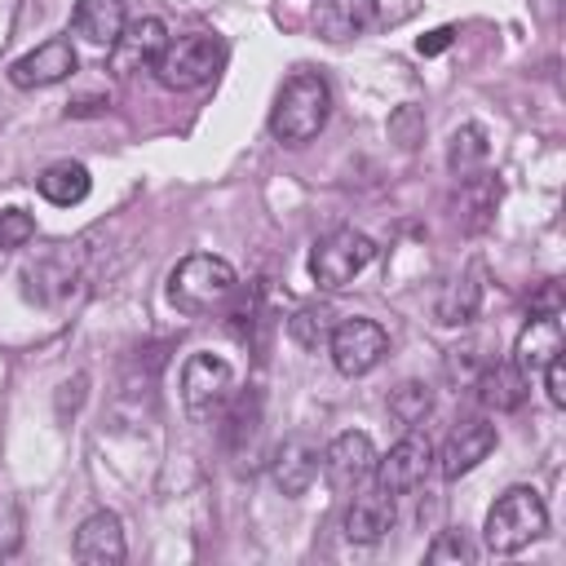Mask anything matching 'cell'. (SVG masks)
<instances>
[{"instance_id":"cell-19","label":"cell","mask_w":566,"mask_h":566,"mask_svg":"<svg viewBox=\"0 0 566 566\" xmlns=\"http://www.w3.org/2000/svg\"><path fill=\"white\" fill-rule=\"evenodd\" d=\"M88 186H93V177H88V168L75 164V159H57V164H49V168L35 177V190H40L49 203H57V208L84 203V199H88Z\"/></svg>"},{"instance_id":"cell-11","label":"cell","mask_w":566,"mask_h":566,"mask_svg":"<svg viewBox=\"0 0 566 566\" xmlns=\"http://www.w3.org/2000/svg\"><path fill=\"white\" fill-rule=\"evenodd\" d=\"M491 451H495V424H491V420H464L460 429L447 433V442H442V451H438V473H442L447 482H455L460 473L478 469Z\"/></svg>"},{"instance_id":"cell-12","label":"cell","mask_w":566,"mask_h":566,"mask_svg":"<svg viewBox=\"0 0 566 566\" xmlns=\"http://www.w3.org/2000/svg\"><path fill=\"white\" fill-rule=\"evenodd\" d=\"M164 44H168V31H164V22H159V18L124 22L119 40L106 49V53H111V71L133 75V71H142V66H155V62H159V53H164Z\"/></svg>"},{"instance_id":"cell-26","label":"cell","mask_w":566,"mask_h":566,"mask_svg":"<svg viewBox=\"0 0 566 566\" xmlns=\"http://www.w3.org/2000/svg\"><path fill=\"white\" fill-rule=\"evenodd\" d=\"M31 234H35L31 212H22V208H4V212H0V252H4V248H22Z\"/></svg>"},{"instance_id":"cell-24","label":"cell","mask_w":566,"mask_h":566,"mask_svg":"<svg viewBox=\"0 0 566 566\" xmlns=\"http://www.w3.org/2000/svg\"><path fill=\"white\" fill-rule=\"evenodd\" d=\"M332 310H296L292 318H287V332H292V340L301 345V349H318V345H327V336H332Z\"/></svg>"},{"instance_id":"cell-13","label":"cell","mask_w":566,"mask_h":566,"mask_svg":"<svg viewBox=\"0 0 566 566\" xmlns=\"http://www.w3.org/2000/svg\"><path fill=\"white\" fill-rule=\"evenodd\" d=\"M124 553H128V544H124V522H119L111 509H97V513H88V517L80 522V531H75V557H80L84 566H119Z\"/></svg>"},{"instance_id":"cell-4","label":"cell","mask_w":566,"mask_h":566,"mask_svg":"<svg viewBox=\"0 0 566 566\" xmlns=\"http://www.w3.org/2000/svg\"><path fill=\"white\" fill-rule=\"evenodd\" d=\"M221 66H226V40L212 31H190V35L168 40L150 71L164 88L186 93V88H203L208 80H217Z\"/></svg>"},{"instance_id":"cell-25","label":"cell","mask_w":566,"mask_h":566,"mask_svg":"<svg viewBox=\"0 0 566 566\" xmlns=\"http://www.w3.org/2000/svg\"><path fill=\"white\" fill-rule=\"evenodd\" d=\"M429 407H433V398H429V385H420V380H407V385H398L389 394V411L402 424H420L429 416Z\"/></svg>"},{"instance_id":"cell-14","label":"cell","mask_w":566,"mask_h":566,"mask_svg":"<svg viewBox=\"0 0 566 566\" xmlns=\"http://www.w3.org/2000/svg\"><path fill=\"white\" fill-rule=\"evenodd\" d=\"M71 287H75V265H71V248L66 243H53L40 261H31L22 270V292L35 305H53V301L71 296Z\"/></svg>"},{"instance_id":"cell-8","label":"cell","mask_w":566,"mask_h":566,"mask_svg":"<svg viewBox=\"0 0 566 566\" xmlns=\"http://www.w3.org/2000/svg\"><path fill=\"white\" fill-rule=\"evenodd\" d=\"M318 464H323L327 486L340 491V495H349V491H363L371 482V473H376V447H371L367 433L349 429V433H336L327 442V451H323Z\"/></svg>"},{"instance_id":"cell-1","label":"cell","mask_w":566,"mask_h":566,"mask_svg":"<svg viewBox=\"0 0 566 566\" xmlns=\"http://www.w3.org/2000/svg\"><path fill=\"white\" fill-rule=\"evenodd\" d=\"M332 115V88L318 71H292L270 106V133L283 146H305L323 133Z\"/></svg>"},{"instance_id":"cell-28","label":"cell","mask_w":566,"mask_h":566,"mask_svg":"<svg viewBox=\"0 0 566 566\" xmlns=\"http://www.w3.org/2000/svg\"><path fill=\"white\" fill-rule=\"evenodd\" d=\"M256 416H261V411H256V398H252V402H248V398H239V402H234V411H230L226 442H230V447H243V438L252 442V433H256Z\"/></svg>"},{"instance_id":"cell-30","label":"cell","mask_w":566,"mask_h":566,"mask_svg":"<svg viewBox=\"0 0 566 566\" xmlns=\"http://www.w3.org/2000/svg\"><path fill=\"white\" fill-rule=\"evenodd\" d=\"M469 562L473 557V548H469V539H464V531H447L442 539H433V548H429V562Z\"/></svg>"},{"instance_id":"cell-32","label":"cell","mask_w":566,"mask_h":566,"mask_svg":"<svg viewBox=\"0 0 566 566\" xmlns=\"http://www.w3.org/2000/svg\"><path fill=\"white\" fill-rule=\"evenodd\" d=\"M539 376H544V385H548V402H553V407H566V363H562V354H557Z\"/></svg>"},{"instance_id":"cell-22","label":"cell","mask_w":566,"mask_h":566,"mask_svg":"<svg viewBox=\"0 0 566 566\" xmlns=\"http://www.w3.org/2000/svg\"><path fill=\"white\" fill-rule=\"evenodd\" d=\"M478 301H482V287H478V274L469 270V274H460V279H451L442 287V296L433 301V318L442 327H460V323H469L478 314Z\"/></svg>"},{"instance_id":"cell-33","label":"cell","mask_w":566,"mask_h":566,"mask_svg":"<svg viewBox=\"0 0 566 566\" xmlns=\"http://www.w3.org/2000/svg\"><path fill=\"white\" fill-rule=\"evenodd\" d=\"M451 35H455L451 27H438V31H429V35H420V44H416V49H420V53H442V49L451 44Z\"/></svg>"},{"instance_id":"cell-20","label":"cell","mask_w":566,"mask_h":566,"mask_svg":"<svg viewBox=\"0 0 566 566\" xmlns=\"http://www.w3.org/2000/svg\"><path fill=\"white\" fill-rule=\"evenodd\" d=\"M314 22L323 40H349L376 22V0H323Z\"/></svg>"},{"instance_id":"cell-15","label":"cell","mask_w":566,"mask_h":566,"mask_svg":"<svg viewBox=\"0 0 566 566\" xmlns=\"http://www.w3.org/2000/svg\"><path fill=\"white\" fill-rule=\"evenodd\" d=\"M557 354H562V323H557V314H531V323L522 327V336H517V345H513V367L531 380V376H539Z\"/></svg>"},{"instance_id":"cell-23","label":"cell","mask_w":566,"mask_h":566,"mask_svg":"<svg viewBox=\"0 0 566 566\" xmlns=\"http://www.w3.org/2000/svg\"><path fill=\"white\" fill-rule=\"evenodd\" d=\"M486 155H491V142H486V128L482 124H464V128H455L451 133V146H447V168L460 177V181H469L482 164H486Z\"/></svg>"},{"instance_id":"cell-5","label":"cell","mask_w":566,"mask_h":566,"mask_svg":"<svg viewBox=\"0 0 566 566\" xmlns=\"http://www.w3.org/2000/svg\"><path fill=\"white\" fill-rule=\"evenodd\" d=\"M371 261H376V243H371L363 230L340 226V230H332V234H323V239L314 243V252H310V279H314L318 287L336 292V287L354 283Z\"/></svg>"},{"instance_id":"cell-2","label":"cell","mask_w":566,"mask_h":566,"mask_svg":"<svg viewBox=\"0 0 566 566\" xmlns=\"http://www.w3.org/2000/svg\"><path fill=\"white\" fill-rule=\"evenodd\" d=\"M234 287H239L234 265L212 252H195V256L177 261L168 274V301L181 314H208V310L226 305L234 296Z\"/></svg>"},{"instance_id":"cell-17","label":"cell","mask_w":566,"mask_h":566,"mask_svg":"<svg viewBox=\"0 0 566 566\" xmlns=\"http://www.w3.org/2000/svg\"><path fill=\"white\" fill-rule=\"evenodd\" d=\"M318 447L310 438H287L279 451H274V482L283 495H305L318 478Z\"/></svg>"},{"instance_id":"cell-10","label":"cell","mask_w":566,"mask_h":566,"mask_svg":"<svg viewBox=\"0 0 566 566\" xmlns=\"http://www.w3.org/2000/svg\"><path fill=\"white\" fill-rule=\"evenodd\" d=\"M71 71H75V49H71L66 35H53V40H44L40 49L22 53V57L9 66V80H13L18 88H49V84H62Z\"/></svg>"},{"instance_id":"cell-29","label":"cell","mask_w":566,"mask_h":566,"mask_svg":"<svg viewBox=\"0 0 566 566\" xmlns=\"http://www.w3.org/2000/svg\"><path fill=\"white\" fill-rule=\"evenodd\" d=\"M22 544V509L18 500H0V557L18 553Z\"/></svg>"},{"instance_id":"cell-21","label":"cell","mask_w":566,"mask_h":566,"mask_svg":"<svg viewBox=\"0 0 566 566\" xmlns=\"http://www.w3.org/2000/svg\"><path fill=\"white\" fill-rule=\"evenodd\" d=\"M478 398L486 402V407H495V411H513V407H522V398H526V376L513 367V363H486L482 371H478Z\"/></svg>"},{"instance_id":"cell-3","label":"cell","mask_w":566,"mask_h":566,"mask_svg":"<svg viewBox=\"0 0 566 566\" xmlns=\"http://www.w3.org/2000/svg\"><path fill=\"white\" fill-rule=\"evenodd\" d=\"M548 531V509H544V495L535 486H509L491 513H486V548L509 557V553H522L531 539H539Z\"/></svg>"},{"instance_id":"cell-7","label":"cell","mask_w":566,"mask_h":566,"mask_svg":"<svg viewBox=\"0 0 566 566\" xmlns=\"http://www.w3.org/2000/svg\"><path fill=\"white\" fill-rule=\"evenodd\" d=\"M327 349H332V363H336L340 376H367L385 358L389 336L376 318H345V323L332 327Z\"/></svg>"},{"instance_id":"cell-27","label":"cell","mask_w":566,"mask_h":566,"mask_svg":"<svg viewBox=\"0 0 566 566\" xmlns=\"http://www.w3.org/2000/svg\"><path fill=\"white\" fill-rule=\"evenodd\" d=\"M482 367H486V358H482V349H478V345L451 349V358H447V376H451V380H460V385H473Z\"/></svg>"},{"instance_id":"cell-16","label":"cell","mask_w":566,"mask_h":566,"mask_svg":"<svg viewBox=\"0 0 566 566\" xmlns=\"http://www.w3.org/2000/svg\"><path fill=\"white\" fill-rule=\"evenodd\" d=\"M394 531V495L389 491H363L345 509V539L349 544H380Z\"/></svg>"},{"instance_id":"cell-31","label":"cell","mask_w":566,"mask_h":566,"mask_svg":"<svg viewBox=\"0 0 566 566\" xmlns=\"http://www.w3.org/2000/svg\"><path fill=\"white\" fill-rule=\"evenodd\" d=\"M389 133H394L402 146H416V142H420V133H424V119H420V111H416V106H402V111L389 119Z\"/></svg>"},{"instance_id":"cell-9","label":"cell","mask_w":566,"mask_h":566,"mask_svg":"<svg viewBox=\"0 0 566 566\" xmlns=\"http://www.w3.org/2000/svg\"><path fill=\"white\" fill-rule=\"evenodd\" d=\"M429 464H433V442L424 433H407V438H398L389 447V455H376V473L371 478H376L380 491L407 495V491H416L424 482Z\"/></svg>"},{"instance_id":"cell-6","label":"cell","mask_w":566,"mask_h":566,"mask_svg":"<svg viewBox=\"0 0 566 566\" xmlns=\"http://www.w3.org/2000/svg\"><path fill=\"white\" fill-rule=\"evenodd\" d=\"M230 389H234V367L221 354L199 349V354L186 358V367H181V402H186V411L195 420L217 416L226 407Z\"/></svg>"},{"instance_id":"cell-18","label":"cell","mask_w":566,"mask_h":566,"mask_svg":"<svg viewBox=\"0 0 566 566\" xmlns=\"http://www.w3.org/2000/svg\"><path fill=\"white\" fill-rule=\"evenodd\" d=\"M71 27H75V35H84L88 44L111 49V44L119 40V31H124V0H75Z\"/></svg>"}]
</instances>
